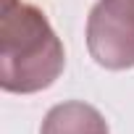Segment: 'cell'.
<instances>
[{
    "label": "cell",
    "mask_w": 134,
    "mask_h": 134,
    "mask_svg": "<svg viewBox=\"0 0 134 134\" xmlns=\"http://www.w3.org/2000/svg\"><path fill=\"white\" fill-rule=\"evenodd\" d=\"M66 53L45 13L24 0H3L0 87L13 95L47 90L63 71Z\"/></svg>",
    "instance_id": "6da1fadb"
},
{
    "label": "cell",
    "mask_w": 134,
    "mask_h": 134,
    "mask_svg": "<svg viewBox=\"0 0 134 134\" xmlns=\"http://www.w3.org/2000/svg\"><path fill=\"white\" fill-rule=\"evenodd\" d=\"M40 134H110V129L97 108L71 100L47 110Z\"/></svg>",
    "instance_id": "3957f363"
},
{
    "label": "cell",
    "mask_w": 134,
    "mask_h": 134,
    "mask_svg": "<svg viewBox=\"0 0 134 134\" xmlns=\"http://www.w3.org/2000/svg\"><path fill=\"white\" fill-rule=\"evenodd\" d=\"M87 47L97 66H134V0H97L87 19Z\"/></svg>",
    "instance_id": "7a4b0ae2"
}]
</instances>
